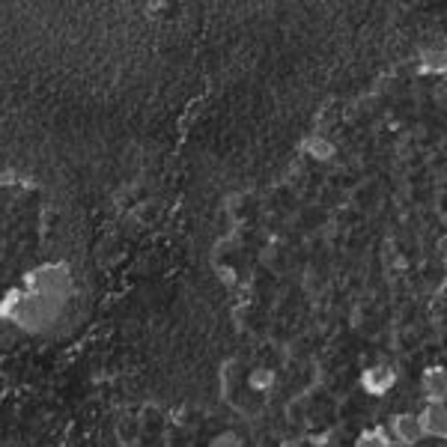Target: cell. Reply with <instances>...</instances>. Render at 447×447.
<instances>
[{"instance_id":"277c9868","label":"cell","mask_w":447,"mask_h":447,"mask_svg":"<svg viewBox=\"0 0 447 447\" xmlns=\"http://www.w3.org/2000/svg\"><path fill=\"white\" fill-rule=\"evenodd\" d=\"M423 72H447V51L423 54Z\"/></svg>"},{"instance_id":"7a4b0ae2","label":"cell","mask_w":447,"mask_h":447,"mask_svg":"<svg viewBox=\"0 0 447 447\" xmlns=\"http://www.w3.org/2000/svg\"><path fill=\"white\" fill-rule=\"evenodd\" d=\"M394 435L399 441H406V444H415L418 439H423V423H420V415H399L394 420Z\"/></svg>"},{"instance_id":"52a82bcc","label":"cell","mask_w":447,"mask_h":447,"mask_svg":"<svg viewBox=\"0 0 447 447\" xmlns=\"http://www.w3.org/2000/svg\"><path fill=\"white\" fill-rule=\"evenodd\" d=\"M256 387H260V385H268V382H272V373H254V379H251Z\"/></svg>"},{"instance_id":"3957f363","label":"cell","mask_w":447,"mask_h":447,"mask_svg":"<svg viewBox=\"0 0 447 447\" xmlns=\"http://www.w3.org/2000/svg\"><path fill=\"white\" fill-rule=\"evenodd\" d=\"M394 385V370L391 367H370L364 373V387L370 394H385Z\"/></svg>"},{"instance_id":"5b68a950","label":"cell","mask_w":447,"mask_h":447,"mask_svg":"<svg viewBox=\"0 0 447 447\" xmlns=\"http://www.w3.org/2000/svg\"><path fill=\"white\" fill-rule=\"evenodd\" d=\"M308 149L313 152L316 158H331L334 144H328V140H322V137H310V140H308Z\"/></svg>"},{"instance_id":"6da1fadb","label":"cell","mask_w":447,"mask_h":447,"mask_svg":"<svg viewBox=\"0 0 447 447\" xmlns=\"http://www.w3.org/2000/svg\"><path fill=\"white\" fill-rule=\"evenodd\" d=\"M423 394L429 397V403H444L447 399V370L432 367L423 376Z\"/></svg>"},{"instance_id":"8992f818","label":"cell","mask_w":447,"mask_h":447,"mask_svg":"<svg viewBox=\"0 0 447 447\" xmlns=\"http://www.w3.org/2000/svg\"><path fill=\"white\" fill-rule=\"evenodd\" d=\"M361 444H387V439H385V432H367L364 439H358Z\"/></svg>"}]
</instances>
